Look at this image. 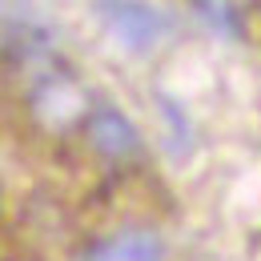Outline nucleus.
Here are the masks:
<instances>
[{
  "label": "nucleus",
  "instance_id": "obj_1",
  "mask_svg": "<svg viewBox=\"0 0 261 261\" xmlns=\"http://www.w3.org/2000/svg\"><path fill=\"white\" fill-rule=\"evenodd\" d=\"M97 20L105 24V33L133 57L153 53L161 44V36L169 33L165 12L153 8L149 0H97Z\"/></svg>",
  "mask_w": 261,
  "mask_h": 261
},
{
  "label": "nucleus",
  "instance_id": "obj_5",
  "mask_svg": "<svg viewBox=\"0 0 261 261\" xmlns=\"http://www.w3.org/2000/svg\"><path fill=\"white\" fill-rule=\"evenodd\" d=\"M33 109L40 121H48V125H65V121H85L89 113H85V97H81V89L72 85V76L65 72H44L40 76V85L33 89Z\"/></svg>",
  "mask_w": 261,
  "mask_h": 261
},
{
  "label": "nucleus",
  "instance_id": "obj_6",
  "mask_svg": "<svg viewBox=\"0 0 261 261\" xmlns=\"http://www.w3.org/2000/svg\"><path fill=\"white\" fill-rule=\"evenodd\" d=\"M193 12L209 33L237 40L245 33V0H193Z\"/></svg>",
  "mask_w": 261,
  "mask_h": 261
},
{
  "label": "nucleus",
  "instance_id": "obj_2",
  "mask_svg": "<svg viewBox=\"0 0 261 261\" xmlns=\"http://www.w3.org/2000/svg\"><path fill=\"white\" fill-rule=\"evenodd\" d=\"M4 40H8V57L20 65H36V61H48L53 53V20L20 0V8L8 0V16H4Z\"/></svg>",
  "mask_w": 261,
  "mask_h": 261
},
{
  "label": "nucleus",
  "instance_id": "obj_3",
  "mask_svg": "<svg viewBox=\"0 0 261 261\" xmlns=\"http://www.w3.org/2000/svg\"><path fill=\"white\" fill-rule=\"evenodd\" d=\"M85 133H89V145L97 149L100 157H109V161H129V157L141 153V133H137V125L121 109H113V105L89 109Z\"/></svg>",
  "mask_w": 261,
  "mask_h": 261
},
{
  "label": "nucleus",
  "instance_id": "obj_4",
  "mask_svg": "<svg viewBox=\"0 0 261 261\" xmlns=\"http://www.w3.org/2000/svg\"><path fill=\"white\" fill-rule=\"evenodd\" d=\"M81 261H165V241L145 225H125L97 237L81 253Z\"/></svg>",
  "mask_w": 261,
  "mask_h": 261
}]
</instances>
